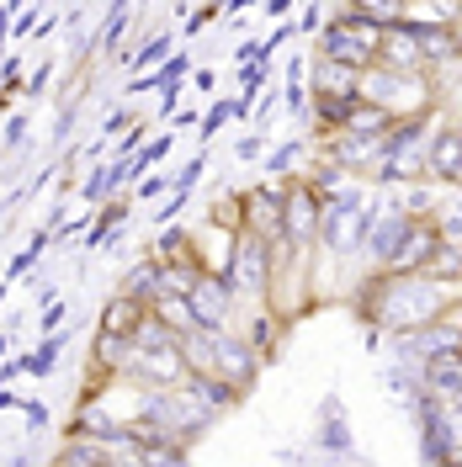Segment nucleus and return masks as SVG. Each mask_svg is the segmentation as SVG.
I'll use <instances>...</instances> for the list:
<instances>
[{
  "label": "nucleus",
  "mask_w": 462,
  "mask_h": 467,
  "mask_svg": "<svg viewBox=\"0 0 462 467\" xmlns=\"http://www.w3.org/2000/svg\"><path fill=\"white\" fill-rule=\"evenodd\" d=\"M457 133H462V122H457Z\"/></svg>",
  "instance_id": "21"
},
{
  "label": "nucleus",
  "mask_w": 462,
  "mask_h": 467,
  "mask_svg": "<svg viewBox=\"0 0 462 467\" xmlns=\"http://www.w3.org/2000/svg\"><path fill=\"white\" fill-rule=\"evenodd\" d=\"M282 218H288V192L282 186H256L245 192V234H256L266 244H282Z\"/></svg>",
  "instance_id": "5"
},
{
  "label": "nucleus",
  "mask_w": 462,
  "mask_h": 467,
  "mask_svg": "<svg viewBox=\"0 0 462 467\" xmlns=\"http://www.w3.org/2000/svg\"><path fill=\"white\" fill-rule=\"evenodd\" d=\"M149 303H139V297H128V292H117L112 303H107V314H101V329H112V335H133L139 324H144Z\"/></svg>",
  "instance_id": "15"
},
{
  "label": "nucleus",
  "mask_w": 462,
  "mask_h": 467,
  "mask_svg": "<svg viewBox=\"0 0 462 467\" xmlns=\"http://www.w3.org/2000/svg\"><path fill=\"white\" fill-rule=\"evenodd\" d=\"M154 314L165 319L171 335H197V329H203L197 314H192V297H186V292H160V297H154Z\"/></svg>",
  "instance_id": "14"
},
{
  "label": "nucleus",
  "mask_w": 462,
  "mask_h": 467,
  "mask_svg": "<svg viewBox=\"0 0 462 467\" xmlns=\"http://www.w3.org/2000/svg\"><path fill=\"white\" fill-rule=\"evenodd\" d=\"M362 86V69L351 64H335V58H314V80H309V96H356Z\"/></svg>",
  "instance_id": "11"
},
{
  "label": "nucleus",
  "mask_w": 462,
  "mask_h": 467,
  "mask_svg": "<svg viewBox=\"0 0 462 467\" xmlns=\"http://www.w3.org/2000/svg\"><path fill=\"white\" fill-rule=\"evenodd\" d=\"M425 276H436V282H462V239H446L441 234V244L431 250V261L420 265Z\"/></svg>",
  "instance_id": "16"
},
{
  "label": "nucleus",
  "mask_w": 462,
  "mask_h": 467,
  "mask_svg": "<svg viewBox=\"0 0 462 467\" xmlns=\"http://www.w3.org/2000/svg\"><path fill=\"white\" fill-rule=\"evenodd\" d=\"M234 244H239V234L224 229V223H207V229L192 234V250H197V261H203L207 276H224V271H229Z\"/></svg>",
  "instance_id": "8"
},
{
  "label": "nucleus",
  "mask_w": 462,
  "mask_h": 467,
  "mask_svg": "<svg viewBox=\"0 0 462 467\" xmlns=\"http://www.w3.org/2000/svg\"><path fill=\"white\" fill-rule=\"evenodd\" d=\"M224 282H229L234 297H260L266 303V292H271V244L256 239V234H239Z\"/></svg>",
  "instance_id": "3"
},
{
  "label": "nucleus",
  "mask_w": 462,
  "mask_h": 467,
  "mask_svg": "<svg viewBox=\"0 0 462 467\" xmlns=\"http://www.w3.org/2000/svg\"><path fill=\"white\" fill-rule=\"evenodd\" d=\"M377 64H383V69H399V75H431V69H425V54H420V37H415V27H404V22L383 27Z\"/></svg>",
  "instance_id": "7"
},
{
  "label": "nucleus",
  "mask_w": 462,
  "mask_h": 467,
  "mask_svg": "<svg viewBox=\"0 0 462 467\" xmlns=\"http://www.w3.org/2000/svg\"><path fill=\"white\" fill-rule=\"evenodd\" d=\"M441 244V229L436 223H409V234H404V244L394 250V261H388V271H420V265L431 261V250Z\"/></svg>",
  "instance_id": "10"
},
{
  "label": "nucleus",
  "mask_w": 462,
  "mask_h": 467,
  "mask_svg": "<svg viewBox=\"0 0 462 467\" xmlns=\"http://www.w3.org/2000/svg\"><path fill=\"white\" fill-rule=\"evenodd\" d=\"M192 297V314H197V324L203 329H234V297L229 282L224 276H197V287L186 292Z\"/></svg>",
  "instance_id": "6"
},
{
  "label": "nucleus",
  "mask_w": 462,
  "mask_h": 467,
  "mask_svg": "<svg viewBox=\"0 0 462 467\" xmlns=\"http://www.w3.org/2000/svg\"><path fill=\"white\" fill-rule=\"evenodd\" d=\"M207 340H213V378L234 382V388H250L256 382V350L245 335H234V329H207Z\"/></svg>",
  "instance_id": "4"
},
{
  "label": "nucleus",
  "mask_w": 462,
  "mask_h": 467,
  "mask_svg": "<svg viewBox=\"0 0 462 467\" xmlns=\"http://www.w3.org/2000/svg\"><path fill=\"white\" fill-rule=\"evenodd\" d=\"M292 160H298V144H282V149H277V154H271V171L282 175V171H288V165H292Z\"/></svg>",
  "instance_id": "19"
},
{
  "label": "nucleus",
  "mask_w": 462,
  "mask_h": 467,
  "mask_svg": "<svg viewBox=\"0 0 462 467\" xmlns=\"http://www.w3.org/2000/svg\"><path fill=\"white\" fill-rule=\"evenodd\" d=\"M288 5H292V0H271V11H288Z\"/></svg>",
  "instance_id": "20"
},
{
  "label": "nucleus",
  "mask_w": 462,
  "mask_h": 467,
  "mask_svg": "<svg viewBox=\"0 0 462 467\" xmlns=\"http://www.w3.org/2000/svg\"><path fill=\"white\" fill-rule=\"evenodd\" d=\"M356 96H362L367 107H383L394 122L425 117V112H436V101H441V90H436L431 75H399V69H383V64H367V69H362Z\"/></svg>",
  "instance_id": "1"
},
{
  "label": "nucleus",
  "mask_w": 462,
  "mask_h": 467,
  "mask_svg": "<svg viewBox=\"0 0 462 467\" xmlns=\"http://www.w3.org/2000/svg\"><path fill=\"white\" fill-rule=\"evenodd\" d=\"M431 175L446 181V186H462V133L457 128H446V133L431 139Z\"/></svg>",
  "instance_id": "12"
},
{
  "label": "nucleus",
  "mask_w": 462,
  "mask_h": 467,
  "mask_svg": "<svg viewBox=\"0 0 462 467\" xmlns=\"http://www.w3.org/2000/svg\"><path fill=\"white\" fill-rule=\"evenodd\" d=\"M462 0H404V27H457Z\"/></svg>",
  "instance_id": "13"
},
{
  "label": "nucleus",
  "mask_w": 462,
  "mask_h": 467,
  "mask_svg": "<svg viewBox=\"0 0 462 467\" xmlns=\"http://www.w3.org/2000/svg\"><path fill=\"white\" fill-rule=\"evenodd\" d=\"M441 324H452V329H462V287L452 292V303L441 308Z\"/></svg>",
  "instance_id": "18"
},
{
  "label": "nucleus",
  "mask_w": 462,
  "mask_h": 467,
  "mask_svg": "<svg viewBox=\"0 0 462 467\" xmlns=\"http://www.w3.org/2000/svg\"><path fill=\"white\" fill-rule=\"evenodd\" d=\"M409 213H377L373 218V229H367V255L377 261V271H388V261H394V250L404 244V234H409Z\"/></svg>",
  "instance_id": "9"
},
{
  "label": "nucleus",
  "mask_w": 462,
  "mask_h": 467,
  "mask_svg": "<svg viewBox=\"0 0 462 467\" xmlns=\"http://www.w3.org/2000/svg\"><path fill=\"white\" fill-rule=\"evenodd\" d=\"M377 43H383V22L362 16V11H341L330 27L319 32V58L367 69V64H377Z\"/></svg>",
  "instance_id": "2"
},
{
  "label": "nucleus",
  "mask_w": 462,
  "mask_h": 467,
  "mask_svg": "<svg viewBox=\"0 0 462 467\" xmlns=\"http://www.w3.org/2000/svg\"><path fill=\"white\" fill-rule=\"evenodd\" d=\"M346 11H362V16H373L383 27L404 22V0H346Z\"/></svg>",
  "instance_id": "17"
}]
</instances>
